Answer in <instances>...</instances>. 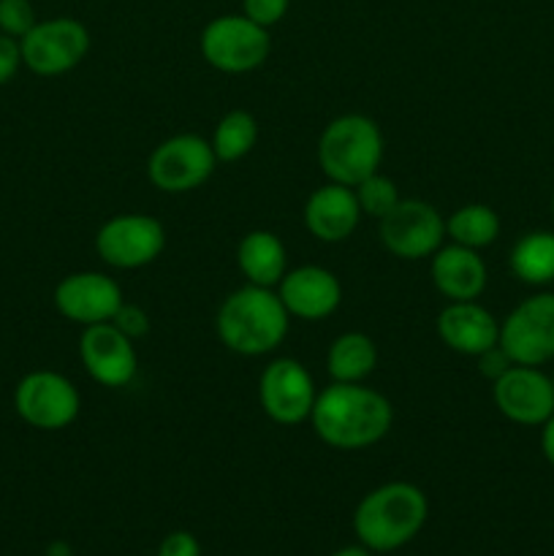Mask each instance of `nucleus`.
I'll list each match as a JSON object with an SVG mask.
<instances>
[{
	"label": "nucleus",
	"mask_w": 554,
	"mask_h": 556,
	"mask_svg": "<svg viewBox=\"0 0 554 556\" xmlns=\"http://www.w3.org/2000/svg\"><path fill=\"white\" fill-rule=\"evenodd\" d=\"M315 438L337 451L378 445L394 424V407L380 391L364 383H335L318 391L310 413Z\"/></svg>",
	"instance_id": "obj_1"
},
{
	"label": "nucleus",
	"mask_w": 554,
	"mask_h": 556,
	"mask_svg": "<svg viewBox=\"0 0 554 556\" xmlns=\"http://www.w3.org/2000/svg\"><path fill=\"white\" fill-rule=\"evenodd\" d=\"M291 315L275 288L244 282L228 293L215 315V331L223 348L237 356H266L282 345Z\"/></svg>",
	"instance_id": "obj_2"
},
{
	"label": "nucleus",
	"mask_w": 554,
	"mask_h": 556,
	"mask_svg": "<svg viewBox=\"0 0 554 556\" xmlns=\"http://www.w3.org/2000/svg\"><path fill=\"white\" fill-rule=\"evenodd\" d=\"M429 519V500L416 483L391 481L358 500L353 510V535L378 554L407 546Z\"/></svg>",
	"instance_id": "obj_3"
},
{
	"label": "nucleus",
	"mask_w": 554,
	"mask_h": 556,
	"mask_svg": "<svg viewBox=\"0 0 554 556\" xmlns=\"http://www.w3.org/2000/svg\"><path fill=\"white\" fill-rule=\"evenodd\" d=\"M386 141L383 130L367 114H340L318 136V166L329 182L356 188L369 174L380 172Z\"/></svg>",
	"instance_id": "obj_4"
},
{
	"label": "nucleus",
	"mask_w": 554,
	"mask_h": 556,
	"mask_svg": "<svg viewBox=\"0 0 554 556\" xmlns=\"http://www.w3.org/2000/svg\"><path fill=\"white\" fill-rule=\"evenodd\" d=\"M199 49L204 63L221 74H250L266 63L272 38L244 14H221L204 25Z\"/></svg>",
	"instance_id": "obj_5"
},
{
	"label": "nucleus",
	"mask_w": 554,
	"mask_h": 556,
	"mask_svg": "<svg viewBox=\"0 0 554 556\" xmlns=\"http://www.w3.org/2000/svg\"><path fill=\"white\" fill-rule=\"evenodd\" d=\"M217 157L210 139L199 134H177L163 139L147 157V179L161 193L182 195L199 190L215 174Z\"/></svg>",
	"instance_id": "obj_6"
},
{
	"label": "nucleus",
	"mask_w": 554,
	"mask_h": 556,
	"mask_svg": "<svg viewBox=\"0 0 554 556\" xmlns=\"http://www.w3.org/2000/svg\"><path fill=\"white\" fill-rule=\"evenodd\" d=\"M14 410L38 432L68 429L81 413L79 389L54 369L27 372L14 389Z\"/></svg>",
	"instance_id": "obj_7"
},
{
	"label": "nucleus",
	"mask_w": 554,
	"mask_h": 556,
	"mask_svg": "<svg viewBox=\"0 0 554 556\" xmlns=\"http://www.w3.org/2000/svg\"><path fill=\"white\" fill-rule=\"evenodd\" d=\"M22 65L36 76H60L74 71L90 52V30L74 16L38 20L20 38Z\"/></svg>",
	"instance_id": "obj_8"
},
{
	"label": "nucleus",
	"mask_w": 554,
	"mask_h": 556,
	"mask_svg": "<svg viewBox=\"0 0 554 556\" xmlns=\"http://www.w3.org/2000/svg\"><path fill=\"white\" fill-rule=\"evenodd\" d=\"M500 348L514 364L541 367L554 358V293L538 291L521 299L500 320Z\"/></svg>",
	"instance_id": "obj_9"
},
{
	"label": "nucleus",
	"mask_w": 554,
	"mask_h": 556,
	"mask_svg": "<svg viewBox=\"0 0 554 556\" xmlns=\"http://www.w3.org/2000/svg\"><path fill=\"white\" fill-rule=\"evenodd\" d=\"M166 250V228L158 217L114 215L96 231V253L112 269H141Z\"/></svg>",
	"instance_id": "obj_10"
},
{
	"label": "nucleus",
	"mask_w": 554,
	"mask_h": 556,
	"mask_svg": "<svg viewBox=\"0 0 554 556\" xmlns=\"http://www.w3.org/2000/svg\"><path fill=\"white\" fill-rule=\"evenodd\" d=\"M378 239L394 258H432L445 239V217L421 199H402L378 220Z\"/></svg>",
	"instance_id": "obj_11"
},
{
	"label": "nucleus",
	"mask_w": 554,
	"mask_h": 556,
	"mask_svg": "<svg viewBox=\"0 0 554 556\" xmlns=\"http://www.w3.org/2000/svg\"><path fill=\"white\" fill-rule=\"evenodd\" d=\"M318 389L304 367L297 358L280 356L264 367L259 378V402L266 418L280 427H297V424L310 421Z\"/></svg>",
	"instance_id": "obj_12"
},
{
	"label": "nucleus",
	"mask_w": 554,
	"mask_h": 556,
	"mask_svg": "<svg viewBox=\"0 0 554 556\" xmlns=\"http://www.w3.org/2000/svg\"><path fill=\"white\" fill-rule=\"evenodd\" d=\"M492 400L500 416L519 427H543L554 416V386L541 367L514 364L492 383Z\"/></svg>",
	"instance_id": "obj_13"
},
{
	"label": "nucleus",
	"mask_w": 554,
	"mask_h": 556,
	"mask_svg": "<svg viewBox=\"0 0 554 556\" xmlns=\"http://www.w3.org/2000/svg\"><path fill=\"white\" fill-rule=\"evenodd\" d=\"M52 299L54 309L81 329L112 320L125 302L119 282L103 271H71L54 286Z\"/></svg>",
	"instance_id": "obj_14"
},
{
	"label": "nucleus",
	"mask_w": 554,
	"mask_h": 556,
	"mask_svg": "<svg viewBox=\"0 0 554 556\" xmlns=\"http://www.w3.org/2000/svg\"><path fill=\"white\" fill-rule=\"evenodd\" d=\"M79 358L85 372L103 389H123L139 369L134 340L125 337L112 320L81 329Z\"/></svg>",
	"instance_id": "obj_15"
},
{
	"label": "nucleus",
	"mask_w": 554,
	"mask_h": 556,
	"mask_svg": "<svg viewBox=\"0 0 554 556\" xmlns=\"http://www.w3.org/2000/svg\"><path fill=\"white\" fill-rule=\"evenodd\" d=\"M275 291L288 315L307 324L329 318L342 304V286L335 271L315 264L288 269Z\"/></svg>",
	"instance_id": "obj_16"
},
{
	"label": "nucleus",
	"mask_w": 554,
	"mask_h": 556,
	"mask_svg": "<svg viewBox=\"0 0 554 556\" xmlns=\"http://www.w3.org/2000/svg\"><path fill=\"white\" fill-rule=\"evenodd\" d=\"M362 217L353 188L340 182L320 185L304 201V228L310 237L326 244L345 242L358 228Z\"/></svg>",
	"instance_id": "obj_17"
},
{
	"label": "nucleus",
	"mask_w": 554,
	"mask_h": 556,
	"mask_svg": "<svg viewBox=\"0 0 554 556\" xmlns=\"http://www.w3.org/2000/svg\"><path fill=\"white\" fill-rule=\"evenodd\" d=\"M438 337L459 356H481L500 342V320L478 302H449L438 315Z\"/></svg>",
	"instance_id": "obj_18"
},
{
	"label": "nucleus",
	"mask_w": 554,
	"mask_h": 556,
	"mask_svg": "<svg viewBox=\"0 0 554 556\" xmlns=\"http://www.w3.org/2000/svg\"><path fill=\"white\" fill-rule=\"evenodd\" d=\"M429 277L440 296L449 302H476L487 288L489 275L478 250L451 242L429 258Z\"/></svg>",
	"instance_id": "obj_19"
},
{
	"label": "nucleus",
	"mask_w": 554,
	"mask_h": 556,
	"mask_svg": "<svg viewBox=\"0 0 554 556\" xmlns=\"http://www.w3.org/2000/svg\"><path fill=\"white\" fill-rule=\"evenodd\" d=\"M237 266L250 286L277 288L282 275L288 271L286 244L272 231H250L239 239Z\"/></svg>",
	"instance_id": "obj_20"
},
{
	"label": "nucleus",
	"mask_w": 554,
	"mask_h": 556,
	"mask_svg": "<svg viewBox=\"0 0 554 556\" xmlns=\"http://www.w3.org/2000/svg\"><path fill=\"white\" fill-rule=\"evenodd\" d=\"M378 367V345L362 331L335 337L326 351V372L335 383H364Z\"/></svg>",
	"instance_id": "obj_21"
},
{
	"label": "nucleus",
	"mask_w": 554,
	"mask_h": 556,
	"mask_svg": "<svg viewBox=\"0 0 554 556\" xmlns=\"http://www.w3.org/2000/svg\"><path fill=\"white\" fill-rule=\"evenodd\" d=\"M508 266L525 286L543 288L554 282V231H527L511 248Z\"/></svg>",
	"instance_id": "obj_22"
},
{
	"label": "nucleus",
	"mask_w": 554,
	"mask_h": 556,
	"mask_svg": "<svg viewBox=\"0 0 554 556\" xmlns=\"http://www.w3.org/2000/svg\"><path fill=\"white\" fill-rule=\"evenodd\" d=\"M445 237L462 248L483 250L500 237V215L489 204H465L445 217Z\"/></svg>",
	"instance_id": "obj_23"
},
{
	"label": "nucleus",
	"mask_w": 554,
	"mask_h": 556,
	"mask_svg": "<svg viewBox=\"0 0 554 556\" xmlns=\"http://www.w3.org/2000/svg\"><path fill=\"white\" fill-rule=\"evenodd\" d=\"M255 141H259V123L253 114L248 109H231L217 119L210 144L217 163H237L253 152Z\"/></svg>",
	"instance_id": "obj_24"
},
{
	"label": "nucleus",
	"mask_w": 554,
	"mask_h": 556,
	"mask_svg": "<svg viewBox=\"0 0 554 556\" xmlns=\"http://www.w3.org/2000/svg\"><path fill=\"white\" fill-rule=\"evenodd\" d=\"M353 193H356L358 206H362V215L373 217V220L386 217L402 201L400 188H396L394 179L383 177L380 172L369 174L367 179H362V182L353 188Z\"/></svg>",
	"instance_id": "obj_25"
},
{
	"label": "nucleus",
	"mask_w": 554,
	"mask_h": 556,
	"mask_svg": "<svg viewBox=\"0 0 554 556\" xmlns=\"http://www.w3.org/2000/svg\"><path fill=\"white\" fill-rule=\"evenodd\" d=\"M36 9L30 0H0V33L22 38L36 25Z\"/></svg>",
	"instance_id": "obj_26"
},
{
	"label": "nucleus",
	"mask_w": 554,
	"mask_h": 556,
	"mask_svg": "<svg viewBox=\"0 0 554 556\" xmlns=\"http://www.w3.org/2000/svg\"><path fill=\"white\" fill-rule=\"evenodd\" d=\"M288 9H291V0H242V14L266 30L286 20Z\"/></svg>",
	"instance_id": "obj_27"
},
{
	"label": "nucleus",
	"mask_w": 554,
	"mask_h": 556,
	"mask_svg": "<svg viewBox=\"0 0 554 556\" xmlns=\"http://www.w3.org/2000/svg\"><path fill=\"white\" fill-rule=\"evenodd\" d=\"M112 324L117 326L125 337H130L134 342L141 340V337L150 331V318H147V313L139 307V304H130V302H123V307L117 309V315L112 318Z\"/></svg>",
	"instance_id": "obj_28"
},
{
	"label": "nucleus",
	"mask_w": 554,
	"mask_h": 556,
	"mask_svg": "<svg viewBox=\"0 0 554 556\" xmlns=\"http://www.w3.org/2000/svg\"><path fill=\"white\" fill-rule=\"evenodd\" d=\"M158 556H201V543L188 530H174L161 541Z\"/></svg>",
	"instance_id": "obj_29"
},
{
	"label": "nucleus",
	"mask_w": 554,
	"mask_h": 556,
	"mask_svg": "<svg viewBox=\"0 0 554 556\" xmlns=\"http://www.w3.org/2000/svg\"><path fill=\"white\" fill-rule=\"evenodd\" d=\"M22 68V47L20 38H11L0 33V87L9 85Z\"/></svg>",
	"instance_id": "obj_30"
},
{
	"label": "nucleus",
	"mask_w": 554,
	"mask_h": 556,
	"mask_svg": "<svg viewBox=\"0 0 554 556\" xmlns=\"http://www.w3.org/2000/svg\"><path fill=\"white\" fill-rule=\"evenodd\" d=\"M476 358H478V372H481L489 383H494L500 375H505L511 367H514V362H511L508 353L500 348V342L494 348H489V351H483L481 356H476Z\"/></svg>",
	"instance_id": "obj_31"
},
{
	"label": "nucleus",
	"mask_w": 554,
	"mask_h": 556,
	"mask_svg": "<svg viewBox=\"0 0 554 556\" xmlns=\"http://www.w3.org/2000/svg\"><path fill=\"white\" fill-rule=\"evenodd\" d=\"M541 454L554 470V416L541 427Z\"/></svg>",
	"instance_id": "obj_32"
},
{
	"label": "nucleus",
	"mask_w": 554,
	"mask_h": 556,
	"mask_svg": "<svg viewBox=\"0 0 554 556\" xmlns=\"http://www.w3.org/2000/svg\"><path fill=\"white\" fill-rule=\"evenodd\" d=\"M331 556H373V552H369V548H364L362 543H358V546H342V548H337L335 554Z\"/></svg>",
	"instance_id": "obj_33"
},
{
	"label": "nucleus",
	"mask_w": 554,
	"mask_h": 556,
	"mask_svg": "<svg viewBox=\"0 0 554 556\" xmlns=\"http://www.w3.org/2000/svg\"><path fill=\"white\" fill-rule=\"evenodd\" d=\"M552 215H554V195H552Z\"/></svg>",
	"instance_id": "obj_34"
},
{
	"label": "nucleus",
	"mask_w": 554,
	"mask_h": 556,
	"mask_svg": "<svg viewBox=\"0 0 554 556\" xmlns=\"http://www.w3.org/2000/svg\"><path fill=\"white\" fill-rule=\"evenodd\" d=\"M549 378H552V386H554V372H552V375H549Z\"/></svg>",
	"instance_id": "obj_35"
}]
</instances>
